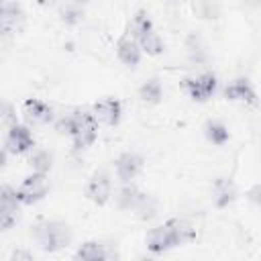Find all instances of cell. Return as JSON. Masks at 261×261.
<instances>
[{
  "label": "cell",
  "instance_id": "obj_1",
  "mask_svg": "<svg viewBox=\"0 0 261 261\" xmlns=\"http://www.w3.org/2000/svg\"><path fill=\"white\" fill-rule=\"evenodd\" d=\"M196 239V228L186 218H169L165 224L155 226L147 234V249L155 255L165 253L169 249H175L179 245H186Z\"/></svg>",
  "mask_w": 261,
  "mask_h": 261
},
{
  "label": "cell",
  "instance_id": "obj_2",
  "mask_svg": "<svg viewBox=\"0 0 261 261\" xmlns=\"http://www.w3.org/2000/svg\"><path fill=\"white\" fill-rule=\"evenodd\" d=\"M57 128L59 133H67L71 137L75 149H86L98 137V118L92 110L77 108L71 114L61 116V120L57 122Z\"/></svg>",
  "mask_w": 261,
  "mask_h": 261
},
{
  "label": "cell",
  "instance_id": "obj_3",
  "mask_svg": "<svg viewBox=\"0 0 261 261\" xmlns=\"http://www.w3.org/2000/svg\"><path fill=\"white\" fill-rule=\"evenodd\" d=\"M33 237L47 253H57L71 243V230L61 220H39L33 226Z\"/></svg>",
  "mask_w": 261,
  "mask_h": 261
},
{
  "label": "cell",
  "instance_id": "obj_4",
  "mask_svg": "<svg viewBox=\"0 0 261 261\" xmlns=\"http://www.w3.org/2000/svg\"><path fill=\"white\" fill-rule=\"evenodd\" d=\"M49 192V177L47 173L41 171H33L31 175H27L20 186L16 188V196L20 204H37L39 200H43Z\"/></svg>",
  "mask_w": 261,
  "mask_h": 261
},
{
  "label": "cell",
  "instance_id": "obj_5",
  "mask_svg": "<svg viewBox=\"0 0 261 261\" xmlns=\"http://www.w3.org/2000/svg\"><path fill=\"white\" fill-rule=\"evenodd\" d=\"M184 88L188 92V96L196 102H206L218 88V80L212 71H204L200 75H194V77H188L184 80Z\"/></svg>",
  "mask_w": 261,
  "mask_h": 261
},
{
  "label": "cell",
  "instance_id": "obj_6",
  "mask_svg": "<svg viewBox=\"0 0 261 261\" xmlns=\"http://www.w3.org/2000/svg\"><path fill=\"white\" fill-rule=\"evenodd\" d=\"M18 196L16 190L10 186H2L0 188V226L2 230H8L16 224L18 220Z\"/></svg>",
  "mask_w": 261,
  "mask_h": 261
},
{
  "label": "cell",
  "instance_id": "obj_7",
  "mask_svg": "<svg viewBox=\"0 0 261 261\" xmlns=\"http://www.w3.org/2000/svg\"><path fill=\"white\" fill-rule=\"evenodd\" d=\"M118 257V251L114 245H106L100 241H86L77 247L73 259H82V261H108Z\"/></svg>",
  "mask_w": 261,
  "mask_h": 261
},
{
  "label": "cell",
  "instance_id": "obj_8",
  "mask_svg": "<svg viewBox=\"0 0 261 261\" xmlns=\"http://www.w3.org/2000/svg\"><path fill=\"white\" fill-rule=\"evenodd\" d=\"M8 153H14V155H22V153H29L33 147H35V139L31 135V130L22 124H12L8 126V135H6V145Z\"/></svg>",
  "mask_w": 261,
  "mask_h": 261
},
{
  "label": "cell",
  "instance_id": "obj_9",
  "mask_svg": "<svg viewBox=\"0 0 261 261\" xmlns=\"http://www.w3.org/2000/svg\"><path fill=\"white\" fill-rule=\"evenodd\" d=\"M86 194H88V198H90L94 204H98V206L106 204V202L110 200V196H112V179H110L108 171H102V169L96 171V173L90 177V181H88Z\"/></svg>",
  "mask_w": 261,
  "mask_h": 261
},
{
  "label": "cell",
  "instance_id": "obj_10",
  "mask_svg": "<svg viewBox=\"0 0 261 261\" xmlns=\"http://www.w3.org/2000/svg\"><path fill=\"white\" fill-rule=\"evenodd\" d=\"M143 169V157L139 153H133V151H126L122 153L116 161H114V171H116V177L122 181V184H128L133 181Z\"/></svg>",
  "mask_w": 261,
  "mask_h": 261
},
{
  "label": "cell",
  "instance_id": "obj_11",
  "mask_svg": "<svg viewBox=\"0 0 261 261\" xmlns=\"http://www.w3.org/2000/svg\"><path fill=\"white\" fill-rule=\"evenodd\" d=\"M0 20H2V33L4 35H14L24 24V10H22V6L16 0H4Z\"/></svg>",
  "mask_w": 261,
  "mask_h": 261
},
{
  "label": "cell",
  "instance_id": "obj_12",
  "mask_svg": "<svg viewBox=\"0 0 261 261\" xmlns=\"http://www.w3.org/2000/svg\"><path fill=\"white\" fill-rule=\"evenodd\" d=\"M92 112L96 114L98 122L106 124V126H116L120 122V114H122V104L116 98H102L92 106Z\"/></svg>",
  "mask_w": 261,
  "mask_h": 261
},
{
  "label": "cell",
  "instance_id": "obj_13",
  "mask_svg": "<svg viewBox=\"0 0 261 261\" xmlns=\"http://www.w3.org/2000/svg\"><path fill=\"white\" fill-rule=\"evenodd\" d=\"M224 98L232 102H245V104H257V94L253 84L247 77H234L224 88Z\"/></svg>",
  "mask_w": 261,
  "mask_h": 261
},
{
  "label": "cell",
  "instance_id": "obj_14",
  "mask_svg": "<svg viewBox=\"0 0 261 261\" xmlns=\"http://www.w3.org/2000/svg\"><path fill=\"white\" fill-rule=\"evenodd\" d=\"M22 112H24V118L33 124H47L53 120L51 106L39 98H27L22 104Z\"/></svg>",
  "mask_w": 261,
  "mask_h": 261
},
{
  "label": "cell",
  "instance_id": "obj_15",
  "mask_svg": "<svg viewBox=\"0 0 261 261\" xmlns=\"http://www.w3.org/2000/svg\"><path fill=\"white\" fill-rule=\"evenodd\" d=\"M141 45H139V41L133 37V35H124L118 43H116V55H118V59L124 63V65H128V67H135L139 61H141Z\"/></svg>",
  "mask_w": 261,
  "mask_h": 261
},
{
  "label": "cell",
  "instance_id": "obj_16",
  "mask_svg": "<svg viewBox=\"0 0 261 261\" xmlns=\"http://www.w3.org/2000/svg\"><path fill=\"white\" fill-rule=\"evenodd\" d=\"M212 198H214V204L218 208H226L237 198L234 184L230 179H226V177H216L214 179V186H212Z\"/></svg>",
  "mask_w": 261,
  "mask_h": 261
},
{
  "label": "cell",
  "instance_id": "obj_17",
  "mask_svg": "<svg viewBox=\"0 0 261 261\" xmlns=\"http://www.w3.org/2000/svg\"><path fill=\"white\" fill-rule=\"evenodd\" d=\"M143 198H145V192H141L137 186H133V184L128 181V184H124V186L118 190V194H116V204H118V208H122V210H133V212H135Z\"/></svg>",
  "mask_w": 261,
  "mask_h": 261
},
{
  "label": "cell",
  "instance_id": "obj_18",
  "mask_svg": "<svg viewBox=\"0 0 261 261\" xmlns=\"http://www.w3.org/2000/svg\"><path fill=\"white\" fill-rule=\"evenodd\" d=\"M139 98H141L145 104H157V102H161V98H163L161 82H159L157 77L147 80V82L139 88Z\"/></svg>",
  "mask_w": 261,
  "mask_h": 261
},
{
  "label": "cell",
  "instance_id": "obj_19",
  "mask_svg": "<svg viewBox=\"0 0 261 261\" xmlns=\"http://www.w3.org/2000/svg\"><path fill=\"white\" fill-rule=\"evenodd\" d=\"M204 135L212 145H224L228 141V128L218 120H208L204 124Z\"/></svg>",
  "mask_w": 261,
  "mask_h": 261
},
{
  "label": "cell",
  "instance_id": "obj_20",
  "mask_svg": "<svg viewBox=\"0 0 261 261\" xmlns=\"http://www.w3.org/2000/svg\"><path fill=\"white\" fill-rule=\"evenodd\" d=\"M130 31H133V37L139 41L141 37H145L147 33L153 31V20L149 16L147 10H137V14L133 16V24H130Z\"/></svg>",
  "mask_w": 261,
  "mask_h": 261
},
{
  "label": "cell",
  "instance_id": "obj_21",
  "mask_svg": "<svg viewBox=\"0 0 261 261\" xmlns=\"http://www.w3.org/2000/svg\"><path fill=\"white\" fill-rule=\"evenodd\" d=\"M139 45H141V49H143L147 55H159V53L165 51V43H163V39L159 37V33H155V29H153L151 33H147L145 37H141V39H139Z\"/></svg>",
  "mask_w": 261,
  "mask_h": 261
},
{
  "label": "cell",
  "instance_id": "obj_22",
  "mask_svg": "<svg viewBox=\"0 0 261 261\" xmlns=\"http://www.w3.org/2000/svg\"><path fill=\"white\" fill-rule=\"evenodd\" d=\"M59 16L65 24H77L82 18H84V12L80 8V2H67V4H61L59 8Z\"/></svg>",
  "mask_w": 261,
  "mask_h": 261
},
{
  "label": "cell",
  "instance_id": "obj_23",
  "mask_svg": "<svg viewBox=\"0 0 261 261\" xmlns=\"http://www.w3.org/2000/svg\"><path fill=\"white\" fill-rule=\"evenodd\" d=\"M31 167H33V171H41V173H47L49 169H51V163H53V157H51V153L49 151H45V149H39V151H35L33 153V157H31Z\"/></svg>",
  "mask_w": 261,
  "mask_h": 261
},
{
  "label": "cell",
  "instance_id": "obj_24",
  "mask_svg": "<svg viewBox=\"0 0 261 261\" xmlns=\"http://www.w3.org/2000/svg\"><path fill=\"white\" fill-rule=\"evenodd\" d=\"M2 112H4V122H6L8 126L16 124V116L12 114V106H10V104H4V106H2Z\"/></svg>",
  "mask_w": 261,
  "mask_h": 261
},
{
  "label": "cell",
  "instance_id": "obj_25",
  "mask_svg": "<svg viewBox=\"0 0 261 261\" xmlns=\"http://www.w3.org/2000/svg\"><path fill=\"white\" fill-rule=\"evenodd\" d=\"M10 259H12V261H18V259H27V261H31L33 255H31V253H24V251H14V253L10 255Z\"/></svg>",
  "mask_w": 261,
  "mask_h": 261
},
{
  "label": "cell",
  "instance_id": "obj_26",
  "mask_svg": "<svg viewBox=\"0 0 261 261\" xmlns=\"http://www.w3.org/2000/svg\"><path fill=\"white\" fill-rule=\"evenodd\" d=\"M251 196H253V200H255V202H259V204H261V184L253 188V192H251Z\"/></svg>",
  "mask_w": 261,
  "mask_h": 261
},
{
  "label": "cell",
  "instance_id": "obj_27",
  "mask_svg": "<svg viewBox=\"0 0 261 261\" xmlns=\"http://www.w3.org/2000/svg\"><path fill=\"white\" fill-rule=\"evenodd\" d=\"M37 4H41V6H49V4H53V0H37Z\"/></svg>",
  "mask_w": 261,
  "mask_h": 261
},
{
  "label": "cell",
  "instance_id": "obj_28",
  "mask_svg": "<svg viewBox=\"0 0 261 261\" xmlns=\"http://www.w3.org/2000/svg\"><path fill=\"white\" fill-rule=\"evenodd\" d=\"M75 2H80V4H84V2H88V0H75Z\"/></svg>",
  "mask_w": 261,
  "mask_h": 261
}]
</instances>
